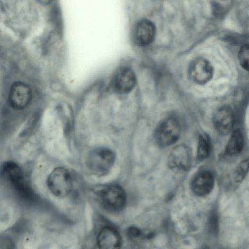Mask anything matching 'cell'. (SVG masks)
Returning a JSON list of instances; mask_svg holds the SVG:
<instances>
[{"instance_id": "obj_18", "label": "cell", "mask_w": 249, "mask_h": 249, "mask_svg": "<svg viewBox=\"0 0 249 249\" xmlns=\"http://www.w3.org/2000/svg\"><path fill=\"white\" fill-rule=\"evenodd\" d=\"M209 230L213 234H217L219 229L218 217L215 213H213L209 220Z\"/></svg>"}, {"instance_id": "obj_8", "label": "cell", "mask_w": 249, "mask_h": 249, "mask_svg": "<svg viewBox=\"0 0 249 249\" xmlns=\"http://www.w3.org/2000/svg\"><path fill=\"white\" fill-rule=\"evenodd\" d=\"M234 115L232 108L225 105L219 108L215 112L213 122L217 132L222 135L229 134L232 130Z\"/></svg>"}, {"instance_id": "obj_14", "label": "cell", "mask_w": 249, "mask_h": 249, "mask_svg": "<svg viewBox=\"0 0 249 249\" xmlns=\"http://www.w3.org/2000/svg\"><path fill=\"white\" fill-rule=\"evenodd\" d=\"M244 140L242 132L239 129L232 131L226 145L224 153L229 156L240 154L243 149Z\"/></svg>"}, {"instance_id": "obj_1", "label": "cell", "mask_w": 249, "mask_h": 249, "mask_svg": "<svg viewBox=\"0 0 249 249\" xmlns=\"http://www.w3.org/2000/svg\"><path fill=\"white\" fill-rule=\"evenodd\" d=\"M115 159V154L110 149L98 147L92 150L88 154L86 164L92 173L98 176H103L111 169Z\"/></svg>"}, {"instance_id": "obj_6", "label": "cell", "mask_w": 249, "mask_h": 249, "mask_svg": "<svg viewBox=\"0 0 249 249\" xmlns=\"http://www.w3.org/2000/svg\"><path fill=\"white\" fill-rule=\"evenodd\" d=\"M32 92L26 83L18 81L14 83L9 92V102L13 108L21 109L26 107L31 102Z\"/></svg>"}, {"instance_id": "obj_4", "label": "cell", "mask_w": 249, "mask_h": 249, "mask_svg": "<svg viewBox=\"0 0 249 249\" xmlns=\"http://www.w3.org/2000/svg\"><path fill=\"white\" fill-rule=\"evenodd\" d=\"M98 196L104 207L111 211L121 210L126 204L125 192L118 185H110L103 187L98 192Z\"/></svg>"}, {"instance_id": "obj_10", "label": "cell", "mask_w": 249, "mask_h": 249, "mask_svg": "<svg viewBox=\"0 0 249 249\" xmlns=\"http://www.w3.org/2000/svg\"><path fill=\"white\" fill-rule=\"evenodd\" d=\"M96 243L99 249H120L122 239L119 233L115 228L106 226L98 232Z\"/></svg>"}, {"instance_id": "obj_17", "label": "cell", "mask_w": 249, "mask_h": 249, "mask_svg": "<svg viewBox=\"0 0 249 249\" xmlns=\"http://www.w3.org/2000/svg\"><path fill=\"white\" fill-rule=\"evenodd\" d=\"M238 57L240 66L249 71V44H245L241 47Z\"/></svg>"}, {"instance_id": "obj_7", "label": "cell", "mask_w": 249, "mask_h": 249, "mask_svg": "<svg viewBox=\"0 0 249 249\" xmlns=\"http://www.w3.org/2000/svg\"><path fill=\"white\" fill-rule=\"evenodd\" d=\"M213 69L210 62L204 58H197L193 60L189 68V75L195 83L204 85L212 79Z\"/></svg>"}, {"instance_id": "obj_13", "label": "cell", "mask_w": 249, "mask_h": 249, "mask_svg": "<svg viewBox=\"0 0 249 249\" xmlns=\"http://www.w3.org/2000/svg\"><path fill=\"white\" fill-rule=\"evenodd\" d=\"M136 82L134 71L128 68L124 67L116 73L114 80V86L118 92L125 94L133 89Z\"/></svg>"}, {"instance_id": "obj_15", "label": "cell", "mask_w": 249, "mask_h": 249, "mask_svg": "<svg viewBox=\"0 0 249 249\" xmlns=\"http://www.w3.org/2000/svg\"><path fill=\"white\" fill-rule=\"evenodd\" d=\"M212 149L211 139L206 133L199 135L197 150V158L199 161L204 160L209 157Z\"/></svg>"}, {"instance_id": "obj_20", "label": "cell", "mask_w": 249, "mask_h": 249, "mask_svg": "<svg viewBox=\"0 0 249 249\" xmlns=\"http://www.w3.org/2000/svg\"><path fill=\"white\" fill-rule=\"evenodd\" d=\"M126 233L129 237H137L141 234V231L138 228L131 226L127 229Z\"/></svg>"}, {"instance_id": "obj_12", "label": "cell", "mask_w": 249, "mask_h": 249, "mask_svg": "<svg viewBox=\"0 0 249 249\" xmlns=\"http://www.w3.org/2000/svg\"><path fill=\"white\" fill-rule=\"evenodd\" d=\"M156 35L154 24L148 19H142L136 25L134 30L135 42L140 46H145L150 44Z\"/></svg>"}, {"instance_id": "obj_9", "label": "cell", "mask_w": 249, "mask_h": 249, "mask_svg": "<svg viewBox=\"0 0 249 249\" xmlns=\"http://www.w3.org/2000/svg\"><path fill=\"white\" fill-rule=\"evenodd\" d=\"M214 184L213 173L208 170L198 172L193 178L191 188L193 193L198 196H204L213 190Z\"/></svg>"}, {"instance_id": "obj_11", "label": "cell", "mask_w": 249, "mask_h": 249, "mask_svg": "<svg viewBox=\"0 0 249 249\" xmlns=\"http://www.w3.org/2000/svg\"><path fill=\"white\" fill-rule=\"evenodd\" d=\"M1 173L6 179L13 183L23 195H27L28 190L23 183V175L19 166L13 161H7L3 164Z\"/></svg>"}, {"instance_id": "obj_21", "label": "cell", "mask_w": 249, "mask_h": 249, "mask_svg": "<svg viewBox=\"0 0 249 249\" xmlns=\"http://www.w3.org/2000/svg\"><path fill=\"white\" fill-rule=\"evenodd\" d=\"M96 249L93 248V249Z\"/></svg>"}, {"instance_id": "obj_16", "label": "cell", "mask_w": 249, "mask_h": 249, "mask_svg": "<svg viewBox=\"0 0 249 249\" xmlns=\"http://www.w3.org/2000/svg\"><path fill=\"white\" fill-rule=\"evenodd\" d=\"M249 171V159L241 161L234 169L232 174V180L237 185L240 184L245 179Z\"/></svg>"}, {"instance_id": "obj_5", "label": "cell", "mask_w": 249, "mask_h": 249, "mask_svg": "<svg viewBox=\"0 0 249 249\" xmlns=\"http://www.w3.org/2000/svg\"><path fill=\"white\" fill-rule=\"evenodd\" d=\"M192 159L191 149L185 145L180 144L175 147L170 152L168 165L175 172H184L190 168Z\"/></svg>"}, {"instance_id": "obj_3", "label": "cell", "mask_w": 249, "mask_h": 249, "mask_svg": "<svg viewBox=\"0 0 249 249\" xmlns=\"http://www.w3.org/2000/svg\"><path fill=\"white\" fill-rule=\"evenodd\" d=\"M181 129L178 121L174 118L164 119L159 124L154 132L157 144L166 147L175 143L179 139Z\"/></svg>"}, {"instance_id": "obj_2", "label": "cell", "mask_w": 249, "mask_h": 249, "mask_svg": "<svg viewBox=\"0 0 249 249\" xmlns=\"http://www.w3.org/2000/svg\"><path fill=\"white\" fill-rule=\"evenodd\" d=\"M47 182L50 192L58 197L66 196L72 188L71 174L67 169L61 167L54 169L50 173Z\"/></svg>"}, {"instance_id": "obj_19", "label": "cell", "mask_w": 249, "mask_h": 249, "mask_svg": "<svg viewBox=\"0 0 249 249\" xmlns=\"http://www.w3.org/2000/svg\"><path fill=\"white\" fill-rule=\"evenodd\" d=\"M0 249H15V245L12 239L7 236L1 237Z\"/></svg>"}]
</instances>
